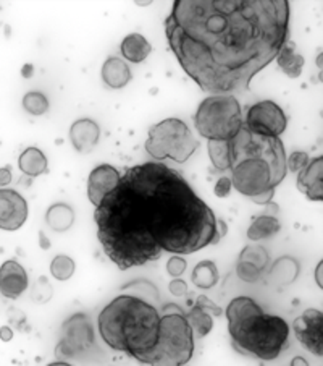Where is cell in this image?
Here are the masks:
<instances>
[{
    "label": "cell",
    "instance_id": "8fae6325",
    "mask_svg": "<svg viewBox=\"0 0 323 366\" xmlns=\"http://www.w3.org/2000/svg\"><path fill=\"white\" fill-rule=\"evenodd\" d=\"M292 331L304 349L315 357L323 355V313L320 310L309 308L304 311L292 322Z\"/></svg>",
    "mask_w": 323,
    "mask_h": 366
},
{
    "label": "cell",
    "instance_id": "e0dca14e",
    "mask_svg": "<svg viewBox=\"0 0 323 366\" xmlns=\"http://www.w3.org/2000/svg\"><path fill=\"white\" fill-rule=\"evenodd\" d=\"M100 136L99 125L91 118H80L71 125L70 140L78 153L88 154L97 146Z\"/></svg>",
    "mask_w": 323,
    "mask_h": 366
},
{
    "label": "cell",
    "instance_id": "7402d4cb",
    "mask_svg": "<svg viewBox=\"0 0 323 366\" xmlns=\"http://www.w3.org/2000/svg\"><path fill=\"white\" fill-rule=\"evenodd\" d=\"M75 213L67 203H57L46 213V222L53 232H65L73 225Z\"/></svg>",
    "mask_w": 323,
    "mask_h": 366
},
{
    "label": "cell",
    "instance_id": "7a4b0ae2",
    "mask_svg": "<svg viewBox=\"0 0 323 366\" xmlns=\"http://www.w3.org/2000/svg\"><path fill=\"white\" fill-rule=\"evenodd\" d=\"M288 0H176L165 34L184 73L208 94L248 91L288 43Z\"/></svg>",
    "mask_w": 323,
    "mask_h": 366
},
{
    "label": "cell",
    "instance_id": "52a82bcc",
    "mask_svg": "<svg viewBox=\"0 0 323 366\" xmlns=\"http://www.w3.org/2000/svg\"><path fill=\"white\" fill-rule=\"evenodd\" d=\"M196 128L208 141H228L243 127V111L233 94L208 96L194 116Z\"/></svg>",
    "mask_w": 323,
    "mask_h": 366
},
{
    "label": "cell",
    "instance_id": "44dd1931",
    "mask_svg": "<svg viewBox=\"0 0 323 366\" xmlns=\"http://www.w3.org/2000/svg\"><path fill=\"white\" fill-rule=\"evenodd\" d=\"M277 62H278V67L281 68V71H283L286 76L299 78L302 73V68H304V63H306V60H304L301 54L296 52L295 44L286 43L283 47H281V51L278 52Z\"/></svg>",
    "mask_w": 323,
    "mask_h": 366
},
{
    "label": "cell",
    "instance_id": "f546056e",
    "mask_svg": "<svg viewBox=\"0 0 323 366\" xmlns=\"http://www.w3.org/2000/svg\"><path fill=\"white\" fill-rule=\"evenodd\" d=\"M186 266H188V264L181 256L173 255L169 260V263H166V273L173 275L175 279H178L179 275H183V273L186 271Z\"/></svg>",
    "mask_w": 323,
    "mask_h": 366
},
{
    "label": "cell",
    "instance_id": "9a60e30c",
    "mask_svg": "<svg viewBox=\"0 0 323 366\" xmlns=\"http://www.w3.org/2000/svg\"><path fill=\"white\" fill-rule=\"evenodd\" d=\"M28 274L20 263L9 260L0 266V293L5 298H20L28 289Z\"/></svg>",
    "mask_w": 323,
    "mask_h": 366
},
{
    "label": "cell",
    "instance_id": "3957f363",
    "mask_svg": "<svg viewBox=\"0 0 323 366\" xmlns=\"http://www.w3.org/2000/svg\"><path fill=\"white\" fill-rule=\"evenodd\" d=\"M225 172L233 188L257 205H270L286 177V151L280 138L253 133L246 127L226 141Z\"/></svg>",
    "mask_w": 323,
    "mask_h": 366
},
{
    "label": "cell",
    "instance_id": "4dcf8cb0",
    "mask_svg": "<svg viewBox=\"0 0 323 366\" xmlns=\"http://www.w3.org/2000/svg\"><path fill=\"white\" fill-rule=\"evenodd\" d=\"M231 188H233L231 180H230L228 176H225V177H220L218 182L215 183L213 193H215V196H217V198H226V196L231 193Z\"/></svg>",
    "mask_w": 323,
    "mask_h": 366
},
{
    "label": "cell",
    "instance_id": "ac0fdd59",
    "mask_svg": "<svg viewBox=\"0 0 323 366\" xmlns=\"http://www.w3.org/2000/svg\"><path fill=\"white\" fill-rule=\"evenodd\" d=\"M102 80L112 89H122L131 81V70L128 63L120 57L105 60L102 67Z\"/></svg>",
    "mask_w": 323,
    "mask_h": 366
},
{
    "label": "cell",
    "instance_id": "e575fe53",
    "mask_svg": "<svg viewBox=\"0 0 323 366\" xmlns=\"http://www.w3.org/2000/svg\"><path fill=\"white\" fill-rule=\"evenodd\" d=\"M291 366H309V363L307 360H304L302 357H295L291 362Z\"/></svg>",
    "mask_w": 323,
    "mask_h": 366
},
{
    "label": "cell",
    "instance_id": "83f0119b",
    "mask_svg": "<svg viewBox=\"0 0 323 366\" xmlns=\"http://www.w3.org/2000/svg\"><path fill=\"white\" fill-rule=\"evenodd\" d=\"M309 156L304 151H295L291 153L290 158H286V169L291 172H301L309 166Z\"/></svg>",
    "mask_w": 323,
    "mask_h": 366
},
{
    "label": "cell",
    "instance_id": "836d02e7",
    "mask_svg": "<svg viewBox=\"0 0 323 366\" xmlns=\"http://www.w3.org/2000/svg\"><path fill=\"white\" fill-rule=\"evenodd\" d=\"M11 339H14V331L9 326H2L0 327V340L4 342H10Z\"/></svg>",
    "mask_w": 323,
    "mask_h": 366
},
{
    "label": "cell",
    "instance_id": "f35d334b",
    "mask_svg": "<svg viewBox=\"0 0 323 366\" xmlns=\"http://www.w3.org/2000/svg\"><path fill=\"white\" fill-rule=\"evenodd\" d=\"M47 366H73V365H70V363H67V362H53V363L47 365Z\"/></svg>",
    "mask_w": 323,
    "mask_h": 366
},
{
    "label": "cell",
    "instance_id": "5b68a950",
    "mask_svg": "<svg viewBox=\"0 0 323 366\" xmlns=\"http://www.w3.org/2000/svg\"><path fill=\"white\" fill-rule=\"evenodd\" d=\"M225 315L231 344L243 355L272 362L288 345V322L283 317L265 313L250 297L233 298Z\"/></svg>",
    "mask_w": 323,
    "mask_h": 366
},
{
    "label": "cell",
    "instance_id": "30bf717a",
    "mask_svg": "<svg viewBox=\"0 0 323 366\" xmlns=\"http://www.w3.org/2000/svg\"><path fill=\"white\" fill-rule=\"evenodd\" d=\"M94 344V329L89 317L83 313H76L65 321L62 329V342L57 345V355L71 357L76 355Z\"/></svg>",
    "mask_w": 323,
    "mask_h": 366
},
{
    "label": "cell",
    "instance_id": "7c38bea8",
    "mask_svg": "<svg viewBox=\"0 0 323 366\" xmlns=\"http://www.w3.org/2000/svg\"><path fill=\"white\" fill-rule=\"evenodd\" d=\"M28 219V203L18 191L0 188V229L14 232Z\"/></svg>",
    "mask_w": 323,
    "mask_h": 366
},
{
    "label": "cell",
    "instance_id": "6da1fadb",
    "mask_svg": "<svg viewBox=\"0 0 323 366\" xmlns=\"http://www.w3.org/2000/svg\"><path fill=\"white\" fill-rule=\"evenodd\" d=\"M94 220L104 253L122 271L164 253L193 255L226 232L181 172L157 161L128 167L95 208Z\"/></svg>",
    "mask_w": 323,
    "mask_h": 366
},
{
    "label": "cell",
    "instance_id": "8992f818",
    "mask_svg": "<svg viewBox=\"0 0 323 366\" xmlns=\"http://www.w3.org/2000/svg\"><path fill=\"white\" fill-rule=\"evenodd\" d=\"M194 353V334L186 316L175 308L173 313L160 316L159 335L154 349L149 352L144 365L184 366Z\"/></svg>",
    "mask_w": 323,
    "mask_h": 366
},
{
    "label": "cell",
    "instance_id": "ffe728a7",
    "mask_svg": "<svg viewBox=\"0 0 323 366\" xmlns=\"http://www.w3.org/2000/svg\"><path fill=\"white\" fill-rule=\"evenodd\" d=\"M18 167L20 171L28 177H39L47 172V158L46 154L41 151L39 148L29 146L25 151L20 154V159H18Z\"/></svg>",
    "mask_w": 323,
    "mask_h": 366
},
{
    "label": "cell",
    "instance_id": "603a6c76",
    "mask_svg": "<svg viewBox=\"0 0 323 366\" xmlns=\"http://www.w3.org/2000/svg\"><path fill=\"white\" fill-rule=\"evenodd\" d=\"M281 230V224L277 218L273 215H259L253 220V224L248 229V238L249 240H262V238H270Z\"/></svg>",
    "mask_w": 323,
    "mask_h": 366
},
{
    "label": "cell",
    "instance_id": "1f68e13d",
    "mask_svg": "<svg viewBox=\"0 0 323 366\" xmlns=\"http://www.w3.org/2000/svg\"><path fill=\"white\" fill-rule=\"evenodd\" d=\"M170 292H171V295H175V297H184L188 293V284L186 282H184L183 279H173L171 282H170Z\"/></svg>",
    "mask_w": 323,
    "mask_h": 366
},
{
    "label": "cell",
    "instance_id": "ba28073f",
    "mask_svg": "<svg viewBox=\"0 0 323 366\" xmlns=\"http://www.w3.org/2000/svg\"><path fill=\"white\" fill-rule=\"evenodd\" d=\"M199 146L188 125L179 118H165L154 125L149 128L146 141V151L151 158L157 162L171 159L178 164L186 162Z\"/></svg>",
    "mask_w": 323,
    "mask_h": 366
},
{
    "label": "cell",
    "instance_id": "f1b7e54d",
    "mask_svg": "<svg viewBox=\"0 0 323 366\" xmlns=\"http://www.w3.org/2000/svg\"><path fill=\"white\" fill-rule=\"evenodd\" d=\"M33 297L38 300V303H47L52 297V285L49 284V280L41 278L38 280V287L33 292Z\"/></svg>",
    "mask_w": 323,
    "mask_h": 366
},
{
    "label": "cell",
    "instance_id": "484cf974",
    "mask_svg": "<svg viewBox=\"0 0 323 366\" xmlns=\"http://www.w3.org/2000/svg\"><path fill=\"white\" fill-rule=\"evenodd\" d=\"M51 273L57 280H68L75 274V261L67 255H58L51 264Z\"/></svg>",
    "mask_w": 323,
    "mask_h": 366
},
{
    "label": "cell",
    "instance_id": "d6a6232c",
    "mask_svg": "<svg viewBox=\"0 0 323 366\" xmlns=\"http://www.w3.org/2000/svg\"><path fill=\"white\" fill-rule=\"evenodd\" d=\"M11 182V167H2L0 169V187H5Z\"/></svg>",
    "mask_w": 323,
    "mask_h": 366
},
{
    "label": "cell",
    "instance_id": "4fadbf2b",
    "mask_svg": "<svg viewBox=\"0 0 323 366\" xmlns=\"http://www.w3.org/2000/svg\"><path fill=\"white\" fill-rule=\"evenodd\" d=\"M213 316H221L223 315V310H221L217 303H213L211 298L206 295H199L193 305V308L188 311L186 320L189 322L191 329H193V334L197 339H204L206 335L212 332L213 329Z\"/></svg>",
    "mask_w": 323,
    "mask_h": 366
},
{
    "label": "cell",
    "instance_id": "cb8c5ba5",
    "mask_svg": "<svg viewBox=\"0 0 323 366\" xmlns=\"http://www.w3.org/2000/svg\"><path fill=\"white\" fill-rule=\"evenodd\" d=\"M193 284L197 287V289H213L215 285L218 284L220 274L218 269L215 266L213 261H201L193 271Z\"/></svg>",
    "mask_w": 323,
    "mask_h": 366
},
{
    "label": "cell",
    "instance_id": "277c9868",
    "mask_svg": "<svg viewBox=\"0 0 323 366\" xmlns=\"http://www.w3.org/2000/svg\"><path fill=\"white\" fill-rule=\"evenodd\" d=\"M99 334L110 349L144 363L159 335L160 313L133 295L113 298L99 315Z\"/></svg>",
    "mask_w": 323,
    "mask_h": 366
},
{
    "label": "cell",
    "instance_id": "4316f807",
    "mask_svg": "<svg viewBox=\"0 0 323 366\" xmlns=\"http://www.w3.org/2000/svg\"><path fill=\"white\" fill-rule=\"evenodd\" d=\"M23 107H25L26 112L33 113V116H44L49 111V101H47L43 93L31 91L23 98Z\"/></svg>",
    "mask_w": 323,
    "mask_h": 366
},
{
    "label": "cell",
    "instance_id": "74e56055",
    "mask_svg": "<svg viewBox=\"0 0 323 366\" xmlns=\"http://www.w3.org/2000/svg\"><path fill=\"white\" fill-rule=\"evenodd\" d=\"M273 268H275V269H278V268L281 269V268H283V264H281V261H277V264H275V266H273ZM281 274H283V275H291V279H292V280H295V275H292V274H290L288 271H283V273H281Z\"/></svg>",
    "mask_w": 323,
    "mask_h": 366
},
{
    "label": "cell",
    "instance_id": "2e32d148",
    "mask_svg": "<svg viewBox=\"0 0 323 366\" xmlns=\"http://www.w3.org/2000/svg\"><path fill=\"white\" fill-rule=\"evenodd\" d=\"M297 188L310 201H323V158L319 156L309 162L306 169L299 172Z\"/></svg>",
    "mask_w": 323,
    "mask_h": 366
},
{
    "label": "cell",
    "instance_id": "5bb4252c",
    "mask_svg": "<svg viewBox=\"0 0 323 366\" xmlns=\"http://www.w3.org/2000/svg\"><path fill=\"white\" fill-rule=\"evenodd\" d=\"M120 172L110 164H100L91 172L88 178V198L92 205L97 208L100 201L115 190L120 182Z\"/></svg>",
    "mask_w": 323,
    "mask_h": 366
},
{
    "label": "cell",
    "instance_id": "8d00e7d4",
    "mask_svg": "<svg viewBox=\"0 0 323 366\" xmlns=\"http://www.w3.org/2000/svg\"><path fill=\"white\" fill-rule=\"evenodd\" d=\"M39 235H41V247L43 248H49V242H47V238L44 240V233L43 232H39Z\"/></svg>",
    "mask_w": 323,
    "mask_h": 366
},
{
    "label": "cell",
    "instance_id": "d590c367",
    "mask_svg": "<svg viewBox=\"0 0 323 366\" xmlns=\"http://www.w3.org/2000/svg\"><path fill=\"white\" fill-rule=\"evenodd\" d=\"M23 76H25V78L33 76V65H29V63L25 65V68H23Z\"/></svg>",
    "mask_w": 323,
    "mask_h": 366
},
{
    "label": "cell",
    "instance_id": "d6986e66",
    "mask_svg": "<svg viewBox=\"0 0 323 366\" xmlns=\"http://www.w3.org/2000/svg\"><path fill=\"white\" fill-rule=\"evenodd\" d=\"M120 49H122L123 59H127L128 62L141 63L144 62V60L149 57V54L152 52V46L142 34L131 33L123 39Z\"/></svg>",
    "mask_w": 323,
    "mask_h": 366
},
{
    "label": "cell",
    "instance_id": "9c48e42d",
    "mask_svg": "<svg viewBox=\"0 0 323 366\" xmlns=\"http://www.w3.org/2000/svg\"><path fill=\"white\" fill-rule=\"evenodd\" d=\"M244 127L257 135L280 138L288 127V118L273 101H260L249 107Z\"/></svg>",
    "mask_w": 323,
    "mask_h": 366
},
{
    "label": "cell",
    "instance_id": "ab89813d",
    "mask_svg": "<svg viewBox=\"0 0 323 366\" xmlns=\"http://www.w3.org/2000/svg\"><path fill=\"white\" fill-rule=\"evenodd\" d=\"M322 268H323V264L320 263V264H319V273H315L317 278H319V285H320V287H322Z\"/></svg>",
    "mask_w": 323,
    "mask_h": 366
},
{
    "label": "cell",
    "instance_id": "d4e9b609",
    "mask_svg": "<svg viewBox=\"0 0 323 366\" xmlns=\"http://www.w3.org/2000/svg\"><path fill=\"white\" fill-rule=\"evenodd\" d=\"M268 260H270L268 253L264 247H260V245H248V247L241 251V255H239V261L250 264V266H254L257 271L260 273L265 271Z\"/></svg>",
    "mask_w": 323,
    "mask_h": 366
}]
</instances>
